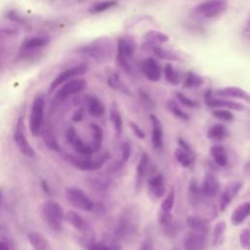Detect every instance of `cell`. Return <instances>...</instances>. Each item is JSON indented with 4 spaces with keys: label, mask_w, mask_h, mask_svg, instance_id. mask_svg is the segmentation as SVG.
I'll use <instances>...</instances> for the list:
<instances>
[{
    "label": "cell",
    "mask_w": 250,
    "mask_h": 250,
    "mask_svg": "<svg viewBox=\"0 0 250 250\" xmlns=\"http://www.w3.org/2000/svg\"><path fill=\"white\" fill-rule=\"evenodd\" d=\"M140 250H153V242L151 240V237L147 236L144 239V241L141 244Z\"/></svg>",
    "instance_id": "obj_51"
},
{
    "label": "cell",
    "mask_w": 250,
    "mask_h": 250,
    "mask_svg": "<svg viewBox=\"0 0 250 250\" xmlns=\"http://www.w3.org/2000/svg\"><path fill=\"white\" fill-rule=\"evenodd\" d=\"M56 92L54 97V103L60 104L69 97L81 93L87 86V82L83 78H72L65 83Z\"/></svg>",
    "instance_id": "obj_7"
},
{
    "label": "cell",
    "mask_w": 250,
    "mask_h": 250,
    "mask_svg": "<svg viewBox=\"0 0 250 250\" xmlns=\"http://www.w3.org/2000/svg\"><path fill=\"white\" fill-rule=\"evenodd\" d=\"M135 50L136 43L131 37H122L118 39L116 61L119 67L129 74H132L134 72L133 58Z\"/></svg>",
    "instance_id": "obj_1"
},
{
    "label": "cell",
    "mask_w": 250,
    "mask_h": 250,
    "mask_svg": "<svg viewBox=\"0 0 250 250\" xmlns=\"http://www.w3.org/2000/svg\"><path fill=\"white\" fill-rule=\"evenodd\" d=\"M79 52L90 57L97 62H104L110 59L113 53V44L107 38L97 39L89 45L82 47Z\"/></svg>",
    "instance_id": "obj_2"
},
{
    "label": "cell",
    "mask_w": 250,
    "mask_h": 250,
    "mask_svg": "<svg viewBox=\"0 0 250 250\" xmlns=\"http://www.w3.org/2000/svg\"><path fill=\"white\" fill-rule=\"evenodd\" d=\"M65 197L73 207L82 211H92L95 207L92 199L78 188L70 187L65 189Z\"/></svg>",
    "instance_id": "obj_8"
},
{
    "label": "cell",
    "mask_w": 250,
    "mask_h": 250,
    "mask_svg": "<svg viewBox=\"0 0 250 250\" xmlns=\"http://www.w3.org/2000/svg\"><path fill=\"white\" fill-rule=\"evenodd\" d=\"M154 173V171L151 168V162L149 155L144 151L141 154V157L139 159L137 169H136V189L139 190L141 188V186L143 184V181L146 176L151 175Z\"/></svg>",
    "instance_id": "obj_13"
},
{
    "label": "cell",
    "mask_w": 250,
    "mask_h": 250,
    "mask_svg": "<svg viewBox=\"0 0 250 250\" xmlns=\"http://www.w3.org/2000/svg\"><path fill=\"white\" fill-rule=\"evenodd\" d=\"M249 216H250V201H247L238 205L232 211L230 216V223L233 226H238Z\"/></svg>",
    "instance_id": "obj_25"
},
{
    "label": "cell",
    "mask_w": 250,
    "mask_h": 250,
    "mask_svg": "<svg viewBox=\"0 0 250 250\" xmlns=\"http://www.w3.org/2000/svg\"><path fill=\"white\" fill-rule=\"evenodd\" d=\"M193 157L194 154L189 153L180 146L175 150V158L183 167H189L192 164Z\"/></svg>",
    "instance_id": "obj_34"
},
{
    "label": "cell",
    "mask_w": 250,
    "mask_h": 250,
    "mask_svg": "<svg viewBox=\"0 0 250 250\" xmlns=\"http://www.w3.org/2000/svg\"><path fill=\"white\" fill-rule=\"evenodd\" d=\"M187 224L188 228L192 230L200 231L205 234H208L210 230V223L204 218L197 216H189L187 219Z\"/></svg>",
    "instance_id": "obj_27"
},
{
    "label": "cell",
    "mask_w": 250,
    "mask_h": 250,
    "mask_svg": "<svg viewBox=\"0 0 250 250\" xmlns=\"http://www.w3.org/2000/svg\"><path fill=\"white\" fill-rule=\"evenodd\" d=\"M142 71L146 78L151 82H156L161 77V67L158 62L151 57L143 61Z\"/></svg>",
    "instance_id": "obj_16"
},
{
    "label": "cell",
    "mask_w": 250,
    "mask_h": 250,
    "mask_svg": "<svg viewBox=\"0 0 250 250\" xmlns=\"http://www.w3.org/2000/svg\"><path fill=\"white\" fill-rule=\"evenodd\" d=\"M85 104L89 114L93 117H101L104 115L105 108L103 102L95 95H88L85 98Z\"/></svg>",
    "instance_id": "obj_22"
},
{
    "label": "cell",
    "mask_w": 250,
    "mask_h": 250,
    "mask_svg": "<svg viewBox=\"0 0 250 250\" xmlns=\"http://www.w3.org/2000/svg\"><path fill=\"white\" fill-rule=\"evenodd\" d=\"M167 106L169 108V110L173 113L174 116L178 117L179 119H182L184 121H188L189 120V115L188 113H186L184 110H182V108L177 104V103L175 101H169L167 103Z\"/></svg>",
    "instance_id": "obj_39"
},
{
    "label": "cell",
    "mask_w": 250,
    "mask_h": 250,
    "mask_svg": "<svg viewBox=\"0 0 250 250\" xmlns=\"http://www.w3.org/2000/svg\"><path fill=\"white\" fill-rule=\"evenodd\" d=\"M178 144H179V146H180V147H182L183 149H185V150H187V151H188L189 153H192V154H194L193 153V151H192V148H191V146L184 140V139H182V138H179L178 139Z\"/></svg>",
    "instance_id": "obj_52"
},
{
    "label": "cell",
    "mask_w": 250,
    "mask_h": 250,
    "mask_svg": "<svg viewBox=\"0 0 250 250\" xmlns=\"http://www.w3.org/2000/svg\"><path fill=\"white\" fill-rule=\"evenodd\" d=\"M226 228H227V224H226L225 221L218 222L215 225V228L213 229V234H212V244H213V246L218 245V244L221 243V241L223 239L224 232L226 230Z\"/></svg>",
    "instance_id": "obj_38"
},
{
    "label": "cell",
    "mask_w": 250,
    "mask_h": 250,
    "mask_svg": "<svg viewBox=\"0 0 250 250\" xmlns=\"http://www.w3.org/2000/svg\"><path fill=\"white\" fill-rule=\"evenodd\" d=\"M148 191L154 198H161L165 193L164 179L161 174L152 173L147 179Z\"/></svg>",
    "instance_id": "obj_17"
},
{
    "label": "cell",
    "mask_w": 250,
    "mask_h": 250,
    "mask_svg": "<svg viewBox=\"0 0 250 250\" xmlns=\"http://www.w3.org/2000/svg\"><path fill=\"white\" fill-rule=\"evenodd\" d=\"M239 242L242 248H248L250 246V229H244L240 232Z\"/></svg>",
    "instance_id": "obj_48"
},
{
    "label": "cell",
    "mask_w": 250,
    "mask_h": 250,
    "mask_svg": "<svg viewBox=\"0 0 250 250\" xmlns=\"http://www.w3.org/2000/svg\"><path fill=\"white\" fill-rule=\"evenodd\" d=\"M83 116H84V109L81 107L75 111V113L72 116V120L75 122H79L83 119Z\"/></svg>",
    "instance_id": "obj_54"
},
{
    "label": "cell",
    "mask_w": 250,
    "mask_h": 250,
    "mask_svg": "<svg viewBox=\"0 0 250 250\" xmlns=\"http://www.w3.org/2000/svg\"><path fill=\"white\" fill-rule=\"evenodd\" d=\"M229 135L228 129L223 124H215L211 126L208 130L207 136L213 141H223Z\"/></svg>",
    "instance_id": "obj_32"
},
{
    "label": "cell",
    "mask_w": 250,
    "mask_h": 250,
    "mask_svg": "<svg viewBox=\"0 0 250 250\" xmlns=\"http://www.w3.org/2000/svg\"><path fill=\"white\" fill-rule=\"evenodd\" d=\"M0 250H10L9 244L6 241L0 240Z\"/></svg>",
    "instance_id": "obj_56"
},
{
    "label": "cell",
    "mask_w": 250,
    "mask_h": 250,
    "mask_svg": "<svg viewBox=\"0 0 250 250\" xmlns=\"http://www.w3.org/2000/svg\"><path fill=\"white\" fill-rule=\"evenodd\" d=\"M50 43V39L48 37L44 36H35L26 39L22 44L21 49L22 51H32V50H37L44 48L48 46Z\"/></svg>",
    "instance_id": "obj_28"
},
{
    "label": "cell",
    "mask_w": 250,
    "mask_h": 250,
    "mask_svg": "<svg viewBox=\"0 0 250 250\" xmlns=\"http://www.w3.org/2000/svg\"><path fill=\"white\" fill-rule=\"evenodd\" d=\"M65 139L79 155H92L94 152L90 144H86L79 136L74 127H69L65 132Z\"/></svg>",
    "instance_id": "obj_12"
},
{
    "label": "cell",
    "mask_w": 250,
    "mask_h": 250,
    "mask_svg": "<svg viewBox=\"0 0 250 250\" xmlns=\"http://www.w3.org/2000/svg\"><path fill=\"white\" fill-rule=\"evenodd\" d=\"M212 115L223 121H232L234 119V115L228 109H215L212 111Z\"/></svg>",
    "instance_id": "obj_45"
},
{
    "label": "cell",
    "mask_w": 250,
    "mask_h": 250,
    "mask_svg": "<svg viewBox=\"0 0 250 250\" xmlns=\"http://www.w3.org/2000/svg\"><path fill=\"white\" fill-rule=\"evenodd\" d=\"M176 98L185 106H188V107H197L199 105L196 101L188 98L187 96H185L184 94H182L180 92H176Z\"/></svg>",
    "instance_id": "obj_46"
},
{
    "label": "cell",
    "mask_w": 250,
    "mask_h": 250,
    "mask_svg": "<svg viewBox=\"0 0 250 250\" xmlns=\"http://www.w3.org/2000/svg\"><path fill=\"white\" fill-rule=\"evenodd\" d=\"M149 49L161 60H164V61H180V58L178 55H176L174 52L172 51H169V50H166V49H163L162 47L160 46H152V47H149Z\"/></svg>",
    "instance_id": "obj_35"
},
{
    "label": "cell",
    "mask_w": 250,
    "mask_h": 250,
    "mask_svg": "<svg viewBox=\"0 0 250 250\" xmlns=\"http://www.w3.org/2000/svg\"><path fill=\"white\" fill-rule=\"evenodd\" d=\"M87 250H119V248L115 245H108L104 242H95V241H88L85 243Z\"/></svg>",
    "instance_id": "obj_41"
},
{
    "label": "cell",
    "mask_w": 250,
    "mask_h": 250,
    "mask_svg": "<svg viewBox=\"0 0 250 250\" xmlns=\"http://www.w3.org/2000/svg\"><path fill=\"white\" fill-rule=\"evenodd\" d=\"M214 95L220 98H233L250 103V94L238 87H225L218 89L214 92Z\"/></svg>",
    "instance_id": "obj_19"
},
{
    "label": "cell",
    "mask_w": 250,
    "mask_h": 250,
    "mask_svg": "<svg viewBox=\"0 0 250 250\" xmlns=\"http://www.w3.org/2000/svg\"><path fill=\"white\" fill-rule=\"evenodd\" d=\"M204 84V78L194 72H188L184 78L183 86L186 89H195Z\"/></svg>",
    "instance_id": "obj_31"
},
{
    "label": "cell",
    "mask_w": 250,
    "mask_h": 250,
    "mask_svg": "<svg viewBox=\"0 0 250 250\" xmlns=\"http://www.w3.org/2000/svg\"><path fill=\"white\" fill-rule=\"evenodd\" d=\"M204 101H205V104L210 107H220V108H227V109H232V110H238V111L244 109V105L239 103L214 98L213 93L210 90L205 92Z\"/></svg>",
    "instance_id": "obj_14"
},
{
    "label": "cell",
    "mask_w": 250,
    "mask_h": 250,
    "mask_svg": "<svg viewBox=\"0 0 250 250\" xmlns=\"http://www.w3.org/2000/svg\"><path fill=\"white\" fill-rule=\"evenodd\" d=\"M13 138L17 147L24 156L29 158H33L35 156V151L24 134V122L23 117L21 116L19 117V119L17 120Z\"/></svg>",
    "instance_id": "obj_10"
},
{
    "label": "cell",
    "mask_w": 250,
    "mask_h": 250,
    "mask_svg": "<svg viewBox=\"0 0 250 250\" xmlns=\"http://www.w3.org/2000/svg\"><path fill=\"white\" fill-rule=\"evenodd\" d=\"M64 215L61 204L53 199L45 201L42 205V217L44 222L54 231L62 230Z\"/></svg>",
    "instance_id": "obj_3"
},
{
    "label": "cell",
    "mask_w": 250,
    "mask_h": 250,
    "mask_svg": "<svg viewBox=\"0 0 250 250\" xmlns=\"http://www.w3.org/2000/svg\"><path fill=\"white\" fill-rule=\"evenodd\" d=\"M139 96H140V100L144 105V107H146L148 110H153L155 108V103L152 100V98L145 91L140 90L139 91Z\"/></svg>",
    "instance_id": "obj_44"
},
{
    "label": "cell",
    "mask_w": 250,
    "mask_h": 250,
    "mask_svg": "<svg viewBox=\"0 0 250 250\" xmlns=\"http://www.w3.org/2000/svg\"><path fill=\"white\" fill-rule=\"evenodd\" d=\"M88 71V65L85 64V63H81V64H78V65H75V66H71L69 68H66L64 69L63 71H62L61 73H59L55 78L54 80L52 81V83L50 84V87H49V91L48 93L49 94H52L59 86H61L62 84L65 83L66 81L74 78V77H77V76H80V75H83L84 73H86Z\"/></svg>",
    "instance_id": "obj_11"
},
{
    "label": "cell",
    "mask_w": 250,
    "mask_h": 250,
    "mask_svg": "<svg viewBox=\"0 0 250 250\" xmlns=\"http://www.w3.org/2000/svg\"><path fill=\"white\" fill-rule=\"evenodd\" d=\"M109 153L107 151L100 154L97 157L91 155H67L66 160L70 165L81 171H95L104 166L108 160Z\"/></svg>",
    "instance_id": "obj_4"
},
{
    "label": "cell",
    "mask_w": 250,
    "mask_h": 250,
    "mask_svg": "<svg viewBox=\"0 0 250 250\" xmlns=\"http://www.w3.org/2000/svg\"><path fill=\"white\" fill-rule=\"evenodd\" d=\"M171 250H179V249H178V248H177V247H174V248H172V249H171Z\"/></svg>",
    "instance_id": "obj_57"
},
{
    "label": "cell",
    "mask_w": 250,
    "mask_h": 250,
    "mask_svg": "<svg viewBox=\"0 0 250 250\" xmlns=\"http://www.w3.org/2000/svg\"><path fill=\"white\" fill-rule=\"evenodd\" d=\"M130 154H131V146H130V143L128 142H124L121 146V159L120 161L122 163L126 162L128 160V158L130 157Z\"/></svg>",
    "instance_id": "obj_49"
},
{
    "label": "cell",
    "mask_w": 250,
    "mask_h": 250,
    "mask_svg": "<svg viewBox=\"0 0 250 250\" xmlns=\"http://www.w3.org/2000/svg\"><path fill=\"white\" fill-rule=\"evenodd\" d=\"M158 223L162 226L165 227L167 225H169L171 222H173V217H172V213L171 212H164L161 211L158 213Z\"/></svg>",
    "instance_id": "obj_47"
},
{
    "label": "cell",
    "mask_w": 250,
    "mask_h": 250,
    "mask_svg": "<svg viewBox=\"0 0 250 250\" xmlns=\"http://www.w3.org/2000/svg\"><path fill=\"white\" fill-rule=\"evenodd\" d=\"M138 219L136 213L133 210H126L125 213L120 217L118 224L115 229V236L118 239H126L133 236L138 229L137 227Z\"/></svg>",
    "instance_id": "obj_6"
},
{
    "label": "cell",
    "mask_w": 250,
    "mask_h": 250,
    "mask_svg": "<svg viewBox=\"0 0 250 250\" xmlns=\"http://www.w3.org/2000/svg\"><path fill=\"white\" fill-rule=\"evenodd\" d=\"M27 237L33 250H51L48 239L41 232L30 231Z\"/></svg>",
    "instance_id": "obj_26"
},
{
    "label": "cell",
    "mask_w": 250,
    "mask_h": 250,
    "mask_svg": "<svg viewBox=\"0 0 250 250\" xmlns=\"http://www.w3.org/2000/svg\"><path fill=\"white\" fill-rule=\"evenodd\" d=\"M64 220L80 232H87L89 230V225L83 217H81L75 211H68L64 215Z\"/></svg>",
    "instance_id": "obj_23"
},
{
    "label": "cell",
    "mask_w": 250,
    "mask_h": 250,
    "mask_svg": "<svg viewBox=\"0 0 250 250\" xmlns=\"http://www.w3.org/2000/svg\"><path fill=\"white\" fill-rule=\"evenodd\" d=\"M164 77L166 81L172 85H178L181 82L179 72L174 68L171 63H167L164 67Z\"/></svg>",
    "instance_id": "obj_36"
},
{
    "label": "cell",
    "mask_w": 250,
    "mask_h": 250,
    "mask_svg": "<svg viewBox=\"0 0 250 250\" xmlns=\"http://www.w3.org/2000/svg\"><path fill=\"white\" fill-rule=\"evenodd\" d=\"M8 17H9L12 21H18V22H22V19H21L20 16H18L15 12L9 13Z\"/></svg>",
    "instance_id": "obj_55"
},
{
    "label": "cell",
    "mask_w": 250,
    "mask_h": 250,
    "mask_svg": "<svg viewBox=\"0 0 250 250\" xmlns=\"http://www.w3.org/2000/svg\"><path fill=\"white\" fill-rule=\"evenodd\" d=\"M107 84L111 89L119 91V92H121V93H123L127 96H131L130 90L122 83V81L120 80L117 73H112L110 76H108Z\"/></svg>",
    "instance_id": "obj_33"
},
{
    "label": "cell",
    "mask_w": 250,
    "mask_h": 250,
    "mask_svg": "<svg viewBox=\"0 0 250 250\" xmlns=\"http://www.w3.org/2000/svg\"><path fill=\"white\" fill-rule=\"evenodd\" d=\"M109 119L110 121L112 122L113 126H114V129L116 131V134L117 135H120L121 132H122V126H123V123H122V117H121V114L119 112V110L117 109V107L115 106V104H113L109 110Z\"/></svg>",
    "instance_id": "obj_37"
},
{
    "label": "cell",
    "mask_w": 250,
    "mask_h": 250,
    "mask_svg": "<svg viewBox=\"0 0 250 250\" xmlns=\"http://www.w3.org/2000/svg\"><path fill=\"white\" fill-rule=\"evenodd\" d=\"M145 46L149 48L152 46H159L160 44L166 43L169 41V36L158 30H149L145 36Z\"/></svg>",
    "instance_id": "obj_24"
},
{
    "label": "cell",
    "mask_w": 250,
    "mask_h": 250,
    "mask_svg": "<svg viewBox=\"0 0 250 250\" xmlns=\"http://www.w3.org/2000/svg\"><path fill=\"white\" fill-rule=\"evenodd\" d=\"M243 36L247 40H250V15H249V17L245 22L244 28H243Z\"/></svg>",
    "instance_id": "obj_53"
},
{
    "label": "cell",
    "mask_w": 250,
    "mask_h": 250,
    "mask_svg": "<svg viewBox=\"0 0 250 250\" xmlns=\"http://www.w3.org/2000/svg\"><path fill=\"white\" fill-rule=\"evenodd\" d=\"M201 190L205 196L213 197L220 191V183L218 179L211 173H206L203 179Z\"/></svg>",
    "instance_id": "obj_21"
},
{
    "label": "cell",
    "mask_w": 250,
    "mask_h": 250,
    "mask_svg": "<svg viewBox=\"0 0 250 250\" xmlns=\"http://www.w3.org/2000/svg\"><path fill=\"white\" fill-rule=\"evenodd\" d=\"M117 5V2L114 0H108V1H102L99 2L97 4H95L94 6L91 7L90 9V13L92 14H99L104 11H107L113 7H115Z\"/></svg>",
    "instance_id": "obj_40"
},
{
    "label": "cell",
    "mask_w": 250,
    "mask_h": 250,
    "mask_svg": "<svg viewBox=\"0 0 250 250\" xmlns=\"http://www.w3.org/2000/svg\"><path fill=\"white\" fill-rule=\"evenodd\" d=\"M44 107L45 99L42 95H37L31 105L30 115H29V131L33 137H38L42 131V124L44 118Z\"/></svg>",
    "instance_id": "obj_5"
},
{
    "label": "cell",
    "mask_w": 250,
    "mask_h": 250,
    "mask_svg": "<svg viewBox=\"0 0 250 250\" xmlns=\"http://www.w3.org/2000/svg\"><path fill=\"white\" fill-rule=\"evenodd\" d=\"M151 122V144L154 149H161L163 146V129L161 121L154 115H149Z\"/></svg>",
    "instance_id": "obj_20"
},
{
    "label": "cell",
    "mask_w": 250,
    "mask_h": 250,
    "mask_svg": "<svg viewBox=\"0 0 250 250\" xmlns=\"http://www.w3.org/2000/svg\"><path fill=\"white\" fill-rule=\"evenodd\" d=\"M207 234L190 229L184 238V247L186 250H202L206 245Z\"/></svg>",
    "instance_id": "obj_15"
},
{
    "label": "cell",
    "mask_w": 250,
    "mask_h": 250,
    "mask_svg": "<svg viewBox=\"0 0 250 250\" xmlns=\"http://www.w3.org/2000/svg\"><path fill=\"white\" fill-rule=\"evenodd\" d=\"M227 0H208L200 3L194 8V12L207 19H212L224 14L228 9Z\"/></svg>",
    "instance_id": "obj_9"
},
{
    "label": "cell",
    "mask_w": 250,
    "mask_h": 250,
    "mask_svg": "<svg viewBox=\"0 0 250 250\" xmlns=\"http://www.w3.org/2000/svg\"><path fill=\"white\" fill-rule=\"evenodd\" d=\"M129 126H130L131 130L133 131L134 135H135L137 138H139V139H144V138L146 137L145 132L140 128V126H139L137 123H135V122H133V121H130V122H129Z\"/></svg>",
    "instance_id": "obj_50"
},
{
    "label": "cell",
    "mask_w": 250,
    "mask_h": 250,
    "mask_svg": "<svg viewBox=\"0 0 250 250\" xmlns=\"http://www.w3.org/2000/svg\"><path fill=\"white\" fill-rule=\"evenodd\" d=\"M91 131H92V142L90 143V145L94 152H98L102 148L104 133L102 128L95 123L91 124Z\"/></svg>",
    "instance_id": "obj_30"
},
{
    "label": "cell",
    "mask_w": 250,
    "mask_h": 250,
    "mask_svg": "<svg viewBox=\"0 0 250 250\" xmlns=\"http://www.w3.org/2000/svg\"><path fill=\"white\" fill-rule=\"evenodd\" d=\"M210 154L215 163L221 167H225L228 163V155L223 146L215 145L210 148Z\"/></svg>",
    "instance_id": "obj_29"
},
{
    "label": "cell",
    "mask_w": 250,
    "mask_h": 250,
    "mask_svg": "<svg viewBox=\"0 0 250 250\" xmlns=\"http://www.w3.org/2000/svg\"><path fill=\"white\" fill-rule=\"evenodd\" d=\"M175 203V191L172 189L163 199L160 205V210L164 212H171Z\"/></svg>",
    "instance_id": "obj_42"
},
{
    "label": "cell",
    "mask_w": 250,
    "mask_h": 250,
    "mask_svg": "<svg viewBox=\"0 0 250 250\" xmlns=\"http://www.w3.org/2000/svg\"><path fill=\"white\" fill-rule=\"evenodd\" d=\"M241 187H242L241 182H231L225 188L224 191L220 196V209L222 211L226 210L228 205L239 192Z\"/></svg>",
    "instance_id": "obj_18"
},
{
    "label": "cell",
    "mask_w": 250,
    "mask_h": 250,
    "mask_svg": "<svg viewBox=\"0 0 250 250\" xmlns=\"http://www.w3.org/2000/svg\"><path fill=\"white\" fill-rule=\"evenodd\" d=\"M1 198L2 197H1V191H0V206H1Z\"/></svg>",
    "instance_id": "obj_58"
},
{
    "label": "cell",
    "mask_w": 250,
    "mask_h": 250,
    "mask_svg": "<svg viewBox=\"0 0 250 250\" xmlns=\"http://www.w3.org/2000/svg\"><path fill=\"white\" fill-rule=\"evenodd\" d=\"M44 140H45V143H46V146L53 149V150H59V145H58V142L55 138V135L53 134L52 130L49 129V128H46L45 132H44Z\"/></svg>",
    "instance_id": "obj_43"
}]
</instances>
